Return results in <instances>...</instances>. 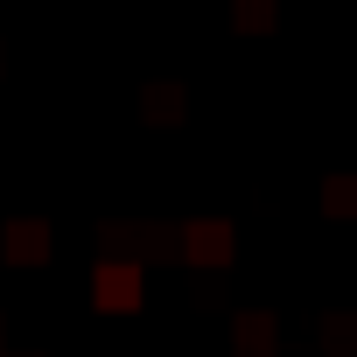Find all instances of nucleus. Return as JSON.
Listing matches in <instances>:
<instances>
[{"label": "nucleus", "instance_id": "f257e3e1", "mask_svg": "<svg viewBox=\"0 0 357 357\" xmlns=\"http://www.w3.org/2000/svg\"><path fill=\"white\" fill-rule=\"evenodd\" d=\"M91 301H98V308H112V315L140 308V266H126V259H105V266H98V280H91Z\"/></svg>", "mask_w": 357, "mask_h": 357}, {"label": "nucleus", "instance_id": "f03ea898", "mask_svg": "<svg viewBox=\"0 0 357 357\" xmlns=\"http://www.w3.org/2000/svg\"><path fill=\"white\" fill-rule=\"evenodd\" d=\"M8 252H15V259H43V231H36V225H15V231H8Z\"/></svg>", "mask_w": 357, "mask_h": 357}, {"label": "nucleus", "instance_id": "7ed1b4c3", "mask_svg": "<svg viewBox=\"0 0 357 357\" xmlns=\"http://www.w3.org/2000/svg\"><path fill=\"white\" fill-rule=\"evenodd\" d=\"M197 259H211V266L225 259V231H218V225H204V231H197Z\"/></svg>", "mask_w": 357, "mask_h": 357}]
</instances>
